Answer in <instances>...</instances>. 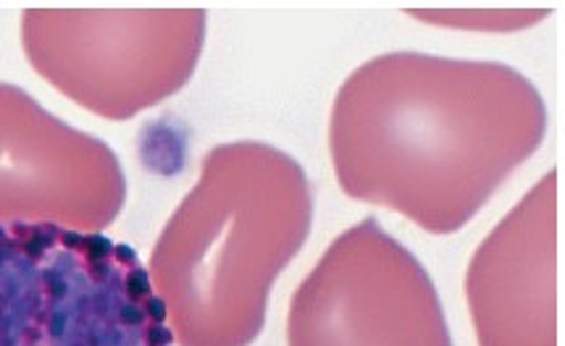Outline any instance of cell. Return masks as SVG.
Here are the masks:
<instances>
[{"instance_id": "cell-1", "label": "cell", "mask_w": 565, "mask_h": 346, "mask_svg": "<svg viewBox=\"0 0 565 346\" xmlns=\"http://www.w3.org/2000/svg\"><path fill=\"white\" fill-rule=\"evenodd\" d=\"M547 123L540 89L519 68L395 51L337 89L329 158L344 195L445 237L542 148Z\"/></svg>"}, {"instance_id": "cell-2", "label": "cell", "mask_w": 565, "mask_h": 346, "mask_svg": "<svg viewBox=\"0 0 565 346\" xmlns=\"http://www.w3.org/2000/svg\"><path fill=\"white\" fill-rule=\"evenodd\" d=\"M311 226V179L289 152L255 140L205 152L148 262L174 344L250 346Z\"/></svg>"}, {"instance_id": "cell-3", "label": "cell", "mask_w": 565, "mask_h": 346, "mask_svg": "<svg viewBox=\"0 0 565 346\" xmlns=\"http://www.w3.org/2000/svg\"><path fill=\"white\" fill-rule=\"evenodd\" d=\"M0 346H174V336L132 247L51 224H3Z\"/></svg>"}, {"instance_id": "cell-4", "label": "cell", "mask_w": 565, "mask_h": 346, "mask_svg": "<svg viewBox=\"0 0 565 346\" xmlns=\"http://www.w3.org/2000/svg\"><path fill=\"white\" fill-rule=\"evenodd\" d=\"M203 9H30L22 47L47 85L108 121L161 106L195 74Z\"/></svg>"}, {"instance_id": "cell-5", "label": "cell", "mask_w": 565, "mask_h": 346, "mask_svg": "<svg viewBox=\"0 0 565 346\" xmlns=\"http://www.w3.org/2000/svg\"><path fill=\"white\" fill-rule=\"evenodd\" d=\"M287 346H452V336L429 271L369 216L292 294Z\"/></svg>"}, {"instance_id": "cell-6", "label": "cell", "mask_w": 565, "mask_h": 346, "mask_svg": "<svg viewBox=\"0 0 565 346\" xmlns=\"http://www.w3.org/2000/svg\"><path fill=\"white\" fill-rule=\"evenodd\" d=\"M124 203L127 176L106 142L68 127L26 89L0 82V226L100 234Z\"/></svg>"}, {"instance_id": "cell-7", "label": "cell", "mask_w": 565, "mask_h": 346, "mask_svg": "<svg viewBox=\"0 0 565 346\" xmlns=\"http://www.w3.org/2000/svg\"><path fill=\"white\" fill-rule=\"evenodd\" d=\"M466 300L479 346H557V169L471 255Z\"/></svg>"}, {"instance_id": "cell-8", "label": "cell", "mask_w": 565, "mask_h": 346, "mask_svg": "<svg viewBox=\"0 0 565 346\" xmlns=\"http://www.w3.org/2000/svg\"><path fill=\"white\" fill-rule=\"evenodd\" d=\"M411 17L422 19L426 24L452 26V30L473 32H515L523 26H532L547 17V11H408Z\"/></svg>"}]
</instances>
